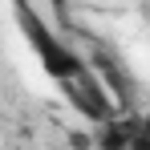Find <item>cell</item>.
I'll list each match as a JSON object with an SVG mask.
<instances>
[{
    "label": "cell",
    "instance_id": "cell-3",
    "mask_svg": "<svg viewBox=\"0 0 150 150\" xmlns=\"http://www.w3.org/2000/svg\"><path fill=\"white\" fill-rule=\"evenodd\" d=\"M130 150H150V114H142L134 122V138H130Z\"/></svg>",
    "mask_w": 150,
    "mask_h": 150
},
{
    "label": "cell",
    "instance_id": "cell-1",
    "mask_svg": "<svg viewBox=\"0 0 150 150\" xmlns=\"http://www.w3.org/2000/svg\"><path fill=\"white\" fill-rule=\"evenodd\" d=\"M16 25H21V33H25V41L37 49V61L45 65V73L57 77V81H77V77H85V65H81V57H77L65 41H61V33H53L33 8H25V4H16Z\"/></svg>",
    "mask_w": 150,
    "mask_h": 150
},
{
    "label": "cell",
    "instance_id": "cell-2",
    "mask_svg": "<svg viewBox=\"0 0 150 150\" xmlns=\"http://www.w3.org/2000/svg\"><path fill=\"white\" fill-rule=\"evenodd\" d=\"M134 122H138V118H126V122H101V130H98V150H130Z\"/></svg>",
    "mask_w": 150,
    "mask_h": 150
}]
</instances>
